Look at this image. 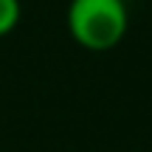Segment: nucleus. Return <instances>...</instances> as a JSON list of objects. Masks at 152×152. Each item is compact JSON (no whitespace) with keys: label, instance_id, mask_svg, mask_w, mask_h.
Segmentation results:
<instances>
[{"label":"nucleus","instance_id":"obj_2","mask_svg":"<svg viewBox=\"0 0 152 152\" xmlns=\"http://www.w3.org/2000/svg\"><path fill=\"white\" fill-rule=\"evenodd\" d=\"M23 17V3L20 0H0V37H9Z\"/></svg>","mask_w":152,"mask_h":152},{"label":"nucleus","instance_id":"obj_1","mask_svg":"<svg viewBox=\"0 0 152 152\" xmlns=\"http://www.w3.org/2000/svg\"><path fill=\"white\" fill-rule=\"evenodd\" d=\"M65 26L79 48L104 54L118 48V42L127 37L130 9L124 0H71Z\"/></svg>","mask_w":152,"mask_h":152}]
</instances>
